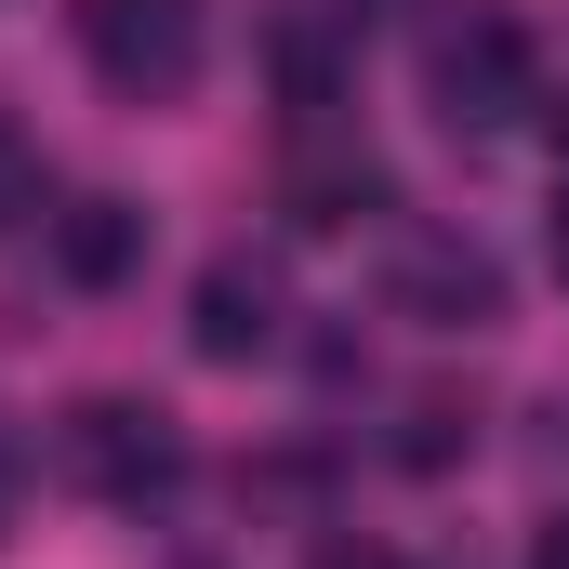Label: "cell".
Segmentation results:
<instances>
[{
  "instance_id": "cell-3",
  "label": "cell",
  "mask_w": 569,
  "mask_h": 569,
  "mask_svg": "<svg viewBox=\"0 0 569 569\" xmlns=\"http://www.w3.org/2000/svg\"><path fill=\"white\" fill-rule=\"evenodd\" d=\"M425 93H437L450 133H503V120L530 107V27H517V13L437 27V40H425Z\"/></svg>"
},
{
  "instance_id": "cell-8",
  "label": "cell",
  "mask_w": 569,
  "mask_h": 569,
  "mask_svg": "<svg viewBox=\"0 0 569 569\" xmlns=\"http://www.w3.org/2000/svg\"><path fill=\"white\" fill-rule=\"evenodd\" d=\"M463 437H477V411H463V398H411V425H398V463H411V477H437Z\"/></svg>"
},
{
  "instance_id": "cell-4",
  "label": "cell",
  "mask_w": 569,
  "mask_h": 569,
  "mask_svg": "<svg viewBox=\"0 0 569 569\" xmlns=\"http://www.w3.org/2000/svg\"><path fill=\"white\" fill-rule=\"evenodd\" d=\"M385 318H411V331H490V318H503V266H490L477 239H398Z\"/></svg>"
},
{
  "instance_id": "cell-9",
  "label": "cell",
  "mask_w": 569,
  "mask_h": 569,
  "mask_svg": "<svg viewBox=\"0 0 569 569\" xmlns=\"http://www.w3.org/2000/svg\"><path fill=\"white\" fill-rule=\"evenodd\" d=\"M13 503H27V450L0 437V530H13Z\"/></svg>"
},
{
  "instance_id": "cell-5",
  "label": "cell",
  "mask_w": 569,
  "mask_h": 569,
  "mask_svg": "<svg viewBox=\"0 0 569 569\" xmlns=\"http://www.w3.org/2000/svg\"><path fill=\"white\" fill-rule=\"evenodd\" d=\"M279 212L305 226V239H331V226L385 212V159H371L358 133H318V120H305V146L279 159Z\"/></svg>"
},
{
  "instance_id": "cell-10",
  "label": "cell",
  "mask_w": 569,
  "mask_h": 569,
  "mask_svg": "<svg viewBox=\"0 0 569 569\" xmlns=\"http://www.w3.org/2000/svg\"><path fill=\"white\" fill-rule=\"evenodd\" d=\"M318 569H398L385 543H318Z\"/></svg>"
},
{
  "instance_id": "cell-11",
  "label": "cell",
  "mask_w": 569,
  "mask_h": 569,
  "mask_svg": "<svg viewBox=\"0 0 569 569\" xmlns=\"http://www.w3.org/2000/svg\"><path fill=\"white\" fill-rule=\"evenodd\" d=\"M530 569H569V517H543V530H530Z\"/></svg>"
},
{
  "instance_id": "cell-12",
  "label": "cell",
  "mask_w": 569,
  "mask_h": 569,
  "mask_svg": "<svg viewBox=\"0 0 569 569\" xmlns=\"http://www.w3.org/2000/svg\"><path fill=\"white\" fill-rule=\"evenodd\" d=\"M557 279H569V199H557Z\"/></svg>"
},
{
  "instance_id": "cell-1",
  "label": "cell",
  "mask_w": 569,
  "mask_h": 569,
  "mask_svg": "<svg viewBox=\"0 0 569 569\" xmlns=\"http://www.w3.org/2000/svg\"><path fill=\"white\" fill-rule=\"evenodd\" d=\"M53 463L93 490V503H159L172 477H186V437L159 398H80L67 425H53Z\"/></svg>"
},
{
  "instance_id": "cell-7",
  "label": "cell",
  "mask_w": 569,
  "mask_h": 569,
  "mask_svg": "<svg viewBox=\"0 0 569 569\" xmlns=\"http://www.w3.org/2000/svg\"><path fill=\"white\" fill-rule=\"evenodd\" d=\"M53 266H67V291H120L146 266V212L133 199H67L53 212Z\"/></svg>"
},
{
  "instance_id": "cell-2",
  "label": "cell",
  "mask_w": 569,
  "mask_h": 569,
  "mask_svg": "<svg viewBox=\"0 0 569 569\" xmlns=\"http://www.w3.org/2000/svg\"><path fill=\"white\" fill-rule=\"evenodd\" d=\"M80 53H93V80H107V93L172 107V93L199 80L212 27H199V0H80Z\"/></svg>"
},
{
  "instance_id": "cell-6",
  "label": "cell",
  "mask_w": 569,
  "mask_h": 569,
  "mask_svg": "<svg viewBox=\"0 0 569 569\" xmlns=\"http://www.w3.org/2000/svg\"><path fill=\"white\" fill-rule=\"evenodd\" d=\"M186 345L199 358H266L279 345V266L266 252H212L199 291H186Z\"/></svg>"
}]
</instances>
